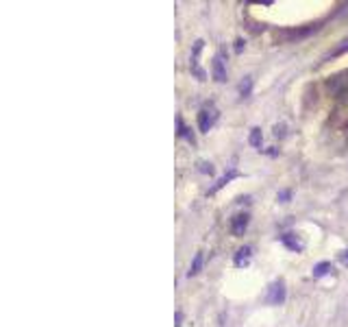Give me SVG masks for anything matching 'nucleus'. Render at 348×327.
<instances>
[{"instance_id": "9", "label": "nucleus", "mask_w": 348, "mask_h": 327, "mask_svg": "<svg viewBox=\"0 0 348 327\" xmlns=\"http://www.w3.org/2000/svg\"><path fill=\"white\" fill-rule=\"evenodd\" d=\"M281 242L285 244L287 249H292V251H303V242H300L294 233H285V235H281Z\"/></svg>"}, {"instance_id": "20", "label": "nucleus", "mask_w": 348, "mask_h": 327, "mask_svg": "<svg viewBox=\"0 0 348 327\" xmlns=\"http://www.w3.org/2000/svg\"><path fill=\"white\" fill-rule=\"evenodd\" d=\"M342 264L348 266V251H344V256H342Z\"/></svg>"}, {"instance_id": "21", "label": "nucleus", "mask_w": 348, "mask_h": 327, "mask_svg": "<svg viewBox=\"0 0 348 327\" xmlns=\"http://www.w3.org/2000/svg\"><path fill=\"white\" fill-rule=\"evenodd\" d=\"M181 319H183V314H181V312H177V323H174V325H177V327L181 325Z\"/></svg>"}, {"instance_id": "1", "label": "nucleus", "mask_w": 348, "mask_h": 327, "mask_svg": "<svg viewBox=\"0 0 348 327\" xmlns=\"http://www.w3.org/2000/svg\"><path fill=\"white\" fill-rule=\"evenodd\" d=\"M285 295H287L285 281H283V279H277V281H272L270 288H268V295H265V303H268V305H281L283 301H285Z\"/></svg>"}, {"instance_id": "2", "label": "nucleus", "mask_w": 348, "mask_h": 327, "mask_svg": "<svg viewBox=\"0 0 348 327\" xmlns=\"http://www.w3.org/2000/svg\"><path fill=\"white\" fill-rule=\"evenodd\" d=\"M328 92L337 98H342V101H348V72L335 75L331 81H328Z\"/></svg>"}, {"instance_id": "4", "label": "nucleus", "mask_w": 348, "mask_h": 327, "mask_svg": "<svg viewBox=\"0 0 348 327\" xmlns=\"http://www.w3.org/2000/svg\"><path fill=\"white\" fill-rule=\"evenodd\" d=\"M320 24H322V22H314V24H307V26H303V29H292V31H283V33H281V38H283V40H287V42H294V40H303V38H307V35L316 33V31L320 29Z\"/></svg>"}, {"instance_id": "3", "label": "nucleus", "mask_w": 348, "mask_h": 327, "mask_svg": "<svg viewBox=\"0 0 348 327\" xmlns=\"http://www.w3.org/2000/svg\"><path fill=\"white\" fill-rule=\"evenodd\" d=\"M216 120H218V109L214 105L203 107V109H200V114H198V129L203 131V133H207L216 124Z\"/></svg>"}, {"instance_id": "17", "label": "nucleus", "mask_w": 348, "mask_h": 327, "mask_svg": "<svg viewBox=\"0 0 348 327\" xmlns=\"http://www.w3.org/2000/svg\"><path fill=\"white\" fill-rule=\"evenodd\" d=\"M198 166H200V170H203V172H209V175H211V172H214V168H211V164H198Z\"/></svg>"}, {"instance_id": "11", "label": "nucleus", "mask_w": 348, "mask_h": 327, "mask_svg": "<svg viewBox=\"0 0 348 327\" xmlns=\"http://www.w3.org/2000/svg\"><path fill=\"white\" fill-rule=\"evenodd\" d=\"M200 268H203V251H198L196 256H194V262H191V266H189V270H187V275H189V277L198 275Z\"/></svg>"}, {"instance_id": "6", "label": "nucleus", "mask_w": 348, "mask_h": 327, "mask_svg": "<svg viewBox=\"0 0 348 327\" xmlns=\"http://www.w3.org/2000/svg\"><path fill=\"white\" fill-rule=\"evenodd\" d=\"M211 75L218 83H224L226 81V68H224V59L222 55H216L214 57V66H211Z\"/></svg>"}, {"instance_id": "13", "label": "nucleus", "mask_w": 348, "mask_h": 327, "mask_svg": "<svg viewBox=\"0 0 348 327\" xmlns=\"http://www.w3.org/2000/svg\"><path fill=\"white\" fill-rule=\"evenodd\" d=\"M177 124H179V138H185V140H189L191 144H194V135H191L189 129H185V124H183L181 118H177Z\"/></svg>"}, {"instance_id": "16", "label": "nucleus", "mask_w": 348, "mask_h": 327, "mask_svg": "<svg viewBox=\"0 0 348 327\" xmlns=\"http://www.w3.org/2000/svg\"><path fill=\"white\" fill-rule=\"evenodd\" d=\"M289 196H292V190H281L277 198H279L281 203H287V201H289Z\"/></svg>"}, {"instance_id": "19", "label": "nucleus", "mask_w": 348, "mask_h": 327, "mask_svg": "<svg viewBox=\"0 0 348 327\" xmlns=\"http://www.w3.org/2000/svg\"><path fill=\"white\" fill-rule=\"evenodd\" d=\"M242 48H244V40L240 38V40L235 42V52H242Z\"/></svg>"}, {"instance_id": "14", "label": "nucleus", "mask_w": 348, "mask_h": 327, "mask_svg": "<svg viewBox=\"0 0 348 327\" xmlns=\"http://www.w3.org/2000/svg\"><path fill=\"white\" fill-rule=\"evenodd\" d=\"M248 142L253 144V147L261 149V129H259V126H255V129L250 131V138H248Z\"/></svg>"}, {"instance_id": "12", "label": "nucleus", "mask_w": 348, "mask_h": 327, "mask_svg": "<svg viewBox=\"0 0 348 327\" xmlns=\"http://www.w3.org/2000/svg\"><path fill=\"white\" fill-rule=\"evenodd\" d=\"M331 270H333L331 262H320V264H316V266H314V277H316V279H320V277L328 275Z\"/></svg>"}, {"instance_id": "10", "label": "nucleus", "mask_w": 348, "mask_h": 327, "mask_svg": "<svg viewBox=\"0 0 348 327\" xmlns=\"http://www.w3.org/2000/svg\"><path fill=\"white\" fill-rule=\"evenodd\" d=\"M250 260V247H242L235 253V266H246Z\"/></svg>"}, {"instance_id": "8", "label": "nucleus", "mask_w": 348, "mask_h": 327, "mask_svg": "<svg viewBox=\"0 0 348 327\" xmlns=\"http://www.w3.org/2000/svg\"><path fill=\"white\" fill-rule=\"evenodd\" d=\"M235 177H240V172H237L235 168H231V170H228V172H226V175H224V177H220V179L216 181V184H214L211 188H209V194H216V192H218V190H220V188H224V186L228 184V181H231V179H235Z\"/></svg>"}, {"instance_id": "18", "label": "nucleus", "mask_w": 348, "mask_h": 327, "mask_svg": "<svg viewBox=\"0 0 348 327\" xmlns=\"http://www.w3.org/2000/svg\"><path fill=\"white\" fill-rule=\"evenodd\" d=\"M274 135H285V126L277 124V126H274Z\"/></svg>"}, {"instance_id": "5", "label": "nucleus", "mask_w": 348, "mask_h": 327, "mask_svg": "<svg viewBox=\"0 0 348 327\" xmlns=\"http://www.w3.org/2000/svg\"><path fill=\"white\" fill-rule=\"evenodd\" d=\"M248 223H250V216H248V214H237V216H233V218H231V231H233V235H244Z\"/></svg>"}, {"instance_id": "15", "label": "nucleus", "mask_w": 348, "mask_h": 327, "mask_svg": "<svg viewBox=\"0 0 348 327\" xmlns=\"http://www.w3.org/2000/svg\"><path fill=\"white\" fill-rule=\"evenodd\" d=\"M250 89H253V77H246L240 83V94L242 96H250Z\"/></svg>"}, {"instance_id": "7", "label": "nucleus", "mask_w": 348, "mask_h": 327, "mask_svg": "<svg viewBox=\"0 0 348 327\" xmlns=\"http://www.w3.org/2000/svg\"><path fill=\"white\" fill-rule=\"evenodd\" d=\"M344 52H348V38H344L342 42H337L335 46L328 50L324 57H322V61H331V59H337V57H342Z\"/></svg>"}]
</instances>
